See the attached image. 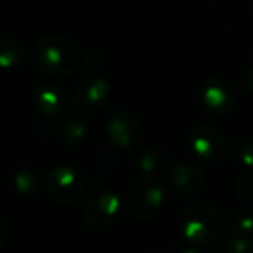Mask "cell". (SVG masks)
Wrapping results in <instances>:
<instances>
[{
  "label": "cell",
  "instance_id": "1",
  "mask_svg": "<svg viewBox=\"0 0 253 253\" xmlns=\"http://www.w3.org/2000/svg\"><path fill=\"white\" fill-rule=\"evenodd\" d=\"M182 238L203 248H217L229 236V222L224 211L208 201H196L179 213Z\"/></svg>",
  "mask_w": 253,
  "mask_h": 253
},
{
  "label": "cell",
  "instance_id": "2",
  "mask_svg": "<svg viewBox=\"0 0 253 253\" xmlns=\"http://www.w3.org/2000/svg\"><path fill=\"white\" fill-rule=\"evenodd\" d=\"M28 61L37 73L52 78H66L80 68L82 56L75 43L66 37L45 35L33 43Z\"/></svg>",
  "mask_w": 253,
  "mask_h": 253
},
{
  "label": "cell",
  "instance_id": "3",
  "mask_svg": "<svg viewBox=\"0 0 253 253\" xmlns=\"http://www.w3.org/2000/svg\"><path fill=\"white\" fill-rule=\"evenodd\" d=\"M165 200V186L162 180L153 173H142V177L135 179L126 191V213L135 220H151L160 213Z\"/></svg>",
  "mask_w": 253,
  "mask_h": 253
},
{
  "label": "cell",
  "instance_id": "4",
  "mask_svg": "<svg viewBox=\"0 0 253 253\" xmlns=\"http://www.w3.org/2000/svg\"><path fill=\"white\" fill-rule=\"evenodd\" d=\"M45 191L56 203L73 205L87 191V177L77 167L61 165L47 173Z\"/></svg>",
  "mask_w": 253,
  "mask_h": 253
},
{
  "label": "cell",
  "instance_id": "5",
  "mask_svg": "<svg viewBox=\"0 0 253 253\" xmlns=\"http://www.w3.org/2000/svg\"><path fill=\"white\" fill-rule=\"evenodd\" d=\"M111 97V87L108 80L95 73L85 77L71 94V108L84 116H92L106 108Z\"/></svg>",
  "mask_w": 253,
  "mask_h": 253
},
{
  "label": "cell",
  "instance_id": "6",
  "mask_svg": "<svg viewBox=\"0 0 253 253\" xmlns=\"http://www.w3.org/2000/svg\"><path fill=\"white\" fill-rule=\"evenodd\" d=\"M120 210V200L111 191H99L85 205L84 220L85 227L92 232H104L115 222Z\"/></svg>",
  "mask_w": 253,
  "mask_h": 253
},
{
  "label": "cell",
  "instance_id": "7",
  "mask_svg": "<svg viewBox=\"0 0 253 253\" xmlns=\"http://www.w3.org/2000/svg\"><path fill=\"white\" fill-rule=\"evenodd\" d=\"M189 146L201 160H218L227 151V139L217 126L201 123L189 132Z\"/></svg>",
  "mask_w": 253,
  "mask_h": 253
},
{
  "label": "cell",
  "instance_id": "8",
  "mask_svg": "<svg viewBox=\"0 0 253 253\" xmlns=\"http://www.w3.org/2000/svg\"><path fill=\"white\" fill-rule=\"evenodd\" d=\"M201 104L213 115H225L234 108L236 95L232 87L225 80L210 77L201 84L200 88Z\"/></svg>",
  "mask_w": 253,
  "mask_h": 253
},
{
  "label": "cell",
  "instance_id": "9",
  "mask_svg": "<svg viewBox=\"0 0 253 253\" xmlns=\"http://www.w3.org/2000/svg\"><path fill=\"white\" fill-rule=\"evenodd\" d=\"M108 137L118 148H132L141 139V120L130 111H116L108 120Z\"/></svg>",
  "mask_w": 253,
  "mask_h": 253
},
{
  "label": "cell",
  "instance_id": "10",
  "mask_svg": "<svg viewBox=\"0 0 253 253\" xmlns=\"http://www.w3.org/2000/svg\"><path fill=\"white\" fill-rule=\"evenodd\" d=\"M170 186L179 194L186 198H193L201 194V191L207 187V173L203 169L193 163H175L170 169L169 173Z\"/></svg>",
  "mask_w": 253,
  "mask_h": 253
},
{
  "label": "cell",
  "instance_id": "11",
  "mask_svg": "<svg viewBox=\"0 0 253 253\" xmlns=\"http://www.w3.org/2000/svg\"><path fill=\"white\" fill-rule=\"evenodd\" d=\"M68 95L61 85L40 84L32 94V106L43 116H56L66 108Z\"/></svg>",
  "mask_w": 253,
  "mask_h": 253
},
{
  "label": "cell",
  "instance_id": "12",
  "mask_svg": "<svg viewBox=\"0 0 253 253\" xmlns=\"http://www.w3.org/2000/svg\"><path fill=\"white\" fill-rule=\"evenodd\" d=\"M56 139L64 146H77L87 135V126L84 122L78 118H64L57 123L56 132H54Z\"/></svg>",
  "mask_w": 253,
  "mask_h": 253
},
{
  "label": "cell",
  "instance_id": "13",
  "mask_svg": "<svg viewBox=\"0 0 253 253\" xmlns=\"http://www.w3.org/2000/svg\"><path fill=\"white\" fill-rule=\"evenodd\" d=\"M26 50L12 37H4L0 40V64L4 68H18L25 63Z\"/></svg>",
  "mask_w": 253,
  "mask_h": 253
},
{
  "label": "cell",
  "instance_id": "14",
  "mask_svg": "<svg viewBox=\"0 0 253 253\" xmlns=\"http://www.w3.org/2000/svg\"><path fill=\"white\" fill-rule=\"evenodd\" d=\"M163 155L151 144H142L135 156V165L142 173H155L162 167Z\"/></svg>",
  "mask_w": 253,
  "mask_h": 253
},
{
  "label": "cell",
  "instance_id": "15",
  "mask_svg": "<svg viewBox=\"0 0 253 253\" xmlns=\"http://www.w3.org/2000/svg\"><path fill=\"white\" fill-rule=\"evenodd\" d=\"M236 194L245 205L253 207V169H248L236 180Z\"/></svg>",
  "mask_w": 253,
  "mask_h": 253
},
{
  "label": "cell",
  "instance_id": "16",
  "mask_svg": "<svg viewBox=\"0 0 253 253\" xmlns=\"http://www.w3.org/2000/svg\"><path fill=\"white\" fill-rule=\"evenodd\" d=\"M14 184L23 194H32L39 187V175L32 169H21L14 173Z\"/></svg>",
  "mask_w": 253,
  "mask_h": 253
},
{
  "label": "cell",
  "instance_id": "17",
  "mask_svg": "<svg viewBox=\"0 0 253 253\" xmlns=\"http://www.w3.org/2000/svg\"><path fill=\"white\" fill-rule=\"evenodd\" d=\"M224 248L232 253H253V236L234 232L227 236V239L224 241Z\"/></svg>",
  "mask_w": 253,
  "mask_h": 253
},
{
  "label": "cell",
  "instance_id": "18",
  "mask_svg": "<svg viewBox=\"0 0 253 253\" xmlns=\"http://www.w3.org/2000/svg\"><path fill=\"white\" fill-rule=\"evenodd\" d=\"M232 225L234 231L239 234H250L253 236V207H246L238 210L232 215Z\"/></svg>",
  "mask_w": 253,
  "mask_h": 253
},
{
  "label": "cell",
  "instance_id": "19",
  "mask_svg": "<svg viewBox=\"0 0 253 253\" xmlns=\"http://www.w3.org/2000/svg\"><path fill=\"white\" fill-rule=\"evenodd\" d=\"M234 158L241 163L245 169H253V142L241 141L234 148Z\"/></svg>",
  "mask_w": 253,
  "mask_h": 253
},
{
  "label": "cell",
  "instance_id": "20",
  "mask_svg": "<svg viewBox=\"0 0 253 253\" xmlns=\"http://www.w3.org/2000/svg\"><path fill=\"white\" fill-rule=\"evenodd\" d=\"M82 64L88 73H97L104 64V56L97 49H87L82 57Z\"/></svg>",
  "mask_w": 253,
  "mask_h": 253
},
{
  "label": "cell",
  "instance_id": "21",
  "mask_svg": "<svg viewBox=\"0 0 253 253\" xmlns=\"http://www.w3.org/2000/svg\"><path fill=\"white\" fill-rule=\"evenodd\" d=\"M243 82H245V87L253 92V66H250L248 70L245 71V75H243Z\"/></svg>",
  "mask_w": 253,
  "mask_h": 253
}]
</instances>
